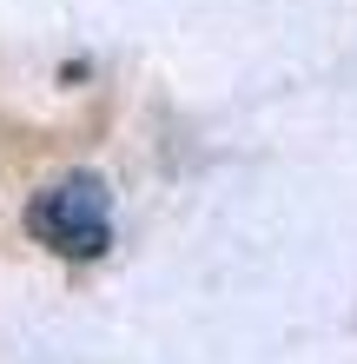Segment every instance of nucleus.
<instances>
[{
    "label": "nucleus",
    "mask_w": 357,
    "mask_h": 364,
    "mask_svg": "<svg viewBox=\"0 0 357 364\" xmlns=\"http://www.w3.org/2000/svg\"><path fill=\"white\" fill-rule=\"evenodd\" d=\"M27 232L60 259H99L113 245V199L93 173H67L47 192H33L27 205Z\"/></svg>",
    "instance_id": "1"
}]
</instances>
